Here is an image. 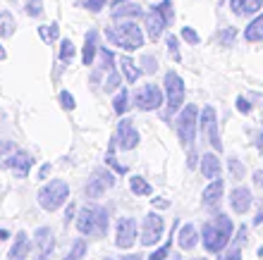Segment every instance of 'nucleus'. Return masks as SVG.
I'll use <instances>...</instances> for the list:
<instances>
[{
    "instance_id": "1",
    "label": "nucleus",
    "mask_w": 263,
    "mask_h": 260,
    "mask_svg": "<svg viewBox=\"0 0 263 260\" xmlns=\"http://www.w3.org/2000/svg\"><path fill=\"white\" fill-rule=\"evenodd\" d=\"M203 248L208 253H222L232 236V219L228 215H215L203 225Z\"/></svg>"
},
{
    "instance_id": "2",
    "label": "nucleus",
    "mask_w": 263,
    "mask_h": 260,
    "mask_svg": "<svg viewBox=\"0 0 263 260\" xmlns=\"http://www.w3.org/2000/svg\"><path fill=\"white\" fill-rule=\"evenodd\" d=\"M105 38H108L112 46L127 50V53H134V50H139L144 46V34H141V29L132 19H122L118 27L105 29Z\"/></svg>"
},
{
    "instance_id": "3",
    "label": "nucleus",
    "mask_w": 263,
    "mask_h": 260,
    "mask_svg": "<svg viewBox=\"0 0 263 260\" xmlns=\"http://www.w3.org/2000/svg\"><path fill=\"white\" fill-rule=\"evenodd\" d=\"M77 229L82 234H98L103 236L108 232V210L101 206H84L77 215Z\"/></svg>"
},
{
    "instance_id": "4",
    "label": "nucleus",
    "mask_w": 263,
    "mask_h": 260,
    "mask_svg": "<svg viewBox=\"0 0 263 260\" xmlns=\"http://www.w3.org/2000/svg\"><path fill=\"white\" fill-rule=\"evenodd\" d=\"M36 198H39V206H41L43 210H48V212L58 210V208L69 198L67 182H63V179H50L48 184L41 186V191H39Z\"/></svg>"
},
{
    "instance_id": "5",
    "label": "nucleus",
    "mask_w": 263,
    "mask_h": 260,
    "mask_svg": "<svg viewBox=\"0 0 263 260\" xmlns=\"http://www.w3.org/2000/svg\"><path fill=\"white\" fill-rule=\"evenodd\" d=\"M196 122H199V108H196V105H187V108L177 115V136H180L182 146L194 144Z\"/></svg>"
},
{
    "instance_id": "6",
    "label": "nucleus",
    "mask_w": 263,
    "mask_h": 260,
    "mask_svg": "<svg viewBox=\"0 0 263 260\" xmlns=\"http://www.w3.org/2000/svg\"><path fill=\"white\" fill-rule=\"evenodd\" d=\"M165 96H167V110L175 112L184 103V82L177 72H165Z\"/></svg>"
},
{
    "instance_id": "7",
    "label": "nucleus",
    "mask_w": 263,
    "mask_h": 260,
    "mask_svg": "<svg viewBox=\"0 0 263 260\" xmlns=\"http://www.w3.org/2000/svg\"><path fill=\"white\" fill-rule=\"evenodd\" d=\"M112 184H115V177H112V172L108 170H96L93 174H91V179L86 182V186H84V193L89 196V198H101L108 189H112Z\"/></svg>"
},
{
    "instance_id": "8",
    "label": "nucleus",
    "mask_w": 263,
    "mask_h": 260,
    "mask_svg": "<svg viewBox=\"0 0 263 260\" xmlns=\"http://www.w3.org/2000/svg\"><path fill=\"white\" fill-rule=\"evenodd\" d=\"M134 105L139 110H144V112H151V110H158L163 105V93H160L158 86H153V84H146L141 89H137L134 93Z\"/></svg>"
},
{
    "instance_id": "9",
    "label": "nucleus",
    "mask_w": 263,
    "mask_h": 260,
    "mask_svg": "<svg viewBox=\"0 0 263 260\" xmlns=\"http://www.w3.org/2000/svg\"><path fill=\"white\" fill-rule=\"evenodd\" d=\"M163 229H165V222L158 212H148L144 217V225H141V244L144 246H153L158 244L160 236H163Z\"/></svg>"
},
{
    "instance_id": "10",
    "label": "nucleus",
    "mask_w": 263,
    "mask_h": 260,
    "mask_svg": "<svg viewBox=\"0 0 263 260\" xmlns=\"http://www.w3.org/2000/svg\"><path fill=\"white\" fill-rule=\"evenodd\" d=\"M55 251V239L50 227H39L34 234V260H48Z\"/></svg>"
},
{
    "instance_id": "11",
    "label": "nucleus",
    "mask_w": 263,
    "mask_h": 260,
    "mask_svg": "<svg viewBox=\"0 0 263 260\" xmlns=\"http://www.w3.org/2000/svg\"><path fill=\"white\" fill-rule=\"evenodd\" d=\"M201 131L208 136L215 151H222V141L218 136V117H215V108H211V105H206L201 112Z\"/></svg>"
},
{
    "instance_id": "12",
    "label": "nucleus",
    "mask_w": 263,
    "mask_h": 260,
    "mask_svg": "<svg viewBox=\"0 0 263 260\" xmlns=\"http://www.w3.org/2000/svg\"><path fill=\"white\" fill-rule=\"evenodd\" d=\"M137 241V222L132 217H122L118 222V236H115V244L118 248H132Z\"/></svg>"
},
{
    "instance_id": "13",
    "label": "nucleus",
    "mask_w": 263,
    "mask_h": 260,
    "mask_svg": "<svg viewBox=\"0 0 263 260\" xmlns=\"http://www.w3.org/2000/svg\"><path fill=\"white\" fill-rule=\"evenodd\" d=\"M118 146L122 151H132V148H137L139 146V131L134 129V124L129 119H122L118 124V136H115Z\"/></svg>"
},
{
    "instance_id": "14",
    "label": "nucleus",
    "mask_w": 263,
    "mask_h": 260,
    "mask_svg": "<svg viewBox=\"0 0 263 260\" xmlns=\"http://www.w3.org/2000/svg\"><path fill=\"white\" fill-rule=\"evenodd\" d=\"M144 19H146V34H148V38H151V41H158L160 36H163V31L167 29L163 14H160L158 10H156V5H153L151 10L144 14Z\"/></svg>"
},
{
    "instance_id": "15",
    "label": "nucleus",
    "mask_w": 263,
    "mask_h": 260,
    "mask_svg": "<svg viewBox=\"0 0 263 260\" xmlns=\"http://www.w3.org/2000/svg\"><path fill=\"white\" fill-rule=\"evenodd\" d=\"M31 155L29 153H24V151H17V153H12L10 157H5V167L7 170H12L14 174H20V177H27L29 174V170H31Z\"/></svg>"
},
{
    "instance_id": "16",
    "label": "nucleus",
    "mask_w": 263,
    "mask_h": 260,
    "mask_svg": "<svg viewBox=\"0 0 263 260\" xmlns=\"http://www.w3.org/2000/svg\"><path fill=\"white\" fill-rule=\"evenodd\" d=\"M230 206L237 215H244V212L251 208V191L247 186H237L235 191L230 193Z\"/></svg>"
},
{
    "instance_id": "17",
    "label": "nucleus",
    "mask_w": 263,
    "mask_h": 260,
    "mask_svg": "<svg viewBox=\"0 0 263 260\" xmlns=\"http://www.w3.org/2000/svg\"><path fill=\"white\" fill-rule=\"evenodd\" d=\"M29 236L27 232H17L14 234V241H12V248L7 253V260H27L29 255Z\"/></svg>"
},
{
    "instance_id": "18",
    "label": "nucleus",
    "mask_w": 263,
    "mask_h": 260,
    "mask_svg": "<svg viewBox=\"0 0 263 260\" xmlns=\"http://www.w3.org/2000/svg\"><path fill=\"white\" fill-rule=\"evenodd\" d=\"M199 244V232H196L194 225H182L180 232H177V246L182 251H192V248Z\"/></svg>"
},
{
    "instance_id": "19",
    "label": "nucleus",
    "mask_w": 263,
    "mask_h": 260,
    "mask_svg": "<svg viewBox=\"0 0 263 260\" xmlns=\"http://www.w3.org/2000/svg\"><path fill=\"white\" fill-rule=\"evenodd\" d=\"M222 191H225V184H222V179H213L211 184L203 189V196H201V203L203 206H215L218 201L222 198Z\"/></svg>"
},
{
    "instance_id": "20",
    "label": "nucleus",
    "mask_w": 263,
    "mask_h": 260,
    "mask_svg": "<svg viewBox=\"0 0 263 260\" xmlns=\"http://www.w3.org/2000/svg\"><path fill=\"white\" fill-rule=\"evenodd\" d=\"M261 5L263 0H232L230 3V7H232V12L237 17H249V14L261 12Z\"/></svg>"
},
{
    "instance_id": "21",
    "label": "nucleus",
    "mask_w": 263,
    "mask_h": 260,
    "mask_svg": "<svg viewBox=\"0 0 263 260\" xmlns=\"http://www.w3.org/2000/svg\"><path fill=\"white\" fill-rule=\"evenodd\" d=\"M96 53H98V34L96 31H86V36H84V50H82V62L86 67L93 65Z\"/></svg>"
},
{
    "instance_id": "22",
    "label": "nucleus",
    "mask_w": 263,
    "mask_h": 260,
    "mask_svg": "<svg viewBox=\"0 0 263 260\" xmlns=\"http://www.w3.org/2000/svg\"><path fill=\"white\" fill-rule=\"evenodd\" d=\"M201 174L206 179H218L220 177V160L213 153H206L201 157Z\"/></svg>"
},
{
    "instance_id": "23",
    "label": "nucleus",
    "mask_w": 263,
    "mask_h": 260,
    "mask_svg": "<svg viewBox=\"0 0 263 260\" xmlns=\"http://www.w3.org/2000/svg\"><path fill=\"white\" fill-rule=\"evenodd\" d=\"M141 7L134 5V3H122V5H118L115 10H112V17L115 19H134V17H141Z\"/></svg>"
},
{
    "instance_id": "24",
    "label": "nucleus",
    "mask_w": 263,
    "mask_h": 260,
    "mask_svg": "<svg viewBox=\"0 0 263 260\" xmlns=\"http://www.w3.org/2000/svg\"><path fill=\"white\" fill-rule=\"evenodd\" d=\"M120 72H122V76L127 79V84H134L139 79V74H141V69L137 67V62L132 60V57H127V55L120 60Z\"/></svg>"
},
{
    "instance_id": "25",
    "label": "nucleus",
    "mask_w": 263,
    "mask_h": 260,
    "mask_svg": "<svg viewBox=\"0 0 263 260\" xmlns=\"http://www.w3.org/2000/svg\"><path fill=\"white\" fill-rule=\"evenodd\" d=\"M244 38H247V41H251V43L263 41V14H261V17H256L249 27L244 29Z\"/></svg>"
},
{
    "instance_id": "26",
    "label": "nucleus",
    "mask_w": 263,
    "mask_h": 260,
    "mask_svg": "<svg viewBox=\"0 0 263 260\" xmlns=\"http://www.w3.org/2000/svg\"><path fill=\"white\" fill-rule=\"evenodd\" d=\"M129 189L134 196H151V191H153L151 184H148L144 177H139V174H134V177L129 179Z\"/></svg>"
},
{
    "instance_id": "27",
    "label": "nucleus",
    "mask_w": 263,
    "mask_h": 260,
    "mask_svg": "<svg viewBox=\"0 0 263 260\" xmlns=\"http://www.w3.org/2000/svg\"><path fill=\"white\" fill-rule=\"evenodd\" d=\"M14 27H17V24H14V17L10 12H5V10H3V12H0V36H3V38L12 36L14 34Z\"/></svg>"
},
{
    "instance_id": "28",
    "label": "nucleus",
    "mask_w": 263,
    "mask_h": 260,
    "mask_svg": "<svg viewBox=\"0 0 263 260\" xmlns=\"http://www.w3.org/2000/svg\"><path fill=\"white\" fill-rule=\"evenodd\" d=\"M58 34H60V27H58V22H53V24H43V27H39V36H41L46 43H53L58 41Z\"/></svg>"
},
{
    "instance_id": "29",
    "label": "nucleus",
    "mask_w": 263,
    "mask_h": 260,
    "mask_svg": "<svg viewBox=\"0 0 263 260\" xmlns=\"http://www.w3.org/2000/svg\"><path fill=\"white\" fill-rule=\"evenodd\" d=\"M127 105H129V91H127V89H120L118 96H115V101H112V110H115L118 115H125Z\"/></svg>"
},
{
    "instance_id": "30",
    "label": "nucleus",
    "mask_w": 263,
    "mask_h": 260,
    "mask_svg": "<svg viewBox=\"0 0 263 260\" xmlns=\"http://www.w3.org/2000/svg\"><path fill=\"white\" fill-rule=\"evenodd\" d=\"M74 55H77L74 43L69 41V38H65V41H60V60H63L65 65H69V62L74 60Z\"/></svg>"
},
{
    "instance_id": "31",
    "label": "nucleus",
    "mask_w": 263,
    "mask_h": 260,
    "mask_svg": "<svg viewBox=\"0 0 263 260\" xmlns=\"http://www.w3.org/2000/svg\"><path fill=\"white\" fill-rule=\"evenodd\" d=\"M156 10H158L160 14H163V19H165V24L170 27L175 19V10H173V0H160L158 5H156Z\"/></svg>"
},
{
    "instance_id": "32",
    "label": "nucleus",
    "mask_w": 263,
    "mask_h": 260,
    "mask_svg": "<svg viewBox=\"0 0 263 260\" xmlns=\"http://www.w3.org/2000/svg\"><path fill=\"white\" fill-rule=\"evenodd\" d=\"M84 255H86V244H84V239H77L72 251L67 253V258H63V260H82Z\"/></svg>"
},
{
    "instance_id": "33",
    "label": "nucleus",
    "mask_w": 263,
    "mask_h": 260,
    "mask_svg": "<svg viewBox=\"0 0 263 260\" xmlns=\"http://www.w3.org/2000/svg\"><path fill=\"white\" fill-rule=\"evenodd\" d=\"M98 55H101V69H108L112 72V62H115V55L108 48H98Z\"/></svg>"
},
{
    "instance_id": "34",
    "label": "nucleus",
    "mask_w": 263,
    "mask_h": 260,
    "mask_svg": "<svg viewBox=\"0 0 263 260\" xmlns=\"http://www.w3.org/2000/svg\"><path fill=\"white\" fill-rule=\"evenodd\" d=\"M24 12H27L29 17H41L43 14V0H27Z\"/></svg>"
},
{
    "instance_id": "35",
    "label": "nucleus",
    "mask_w": 263,
    "mask_h": 260,
    "mask_svg": "<svg viewBox=\"0 0 263 260\" xmlns=\"http://www.w3.org/2000/svg\"><path fill=\"white\" fill-rule=\"evenodd\" d=\"M180 34H182V38H184L189 46H199V34H196L192 27H182Z\"/></svg>"
},
{
    "instance_id": "36",
    "label": "nucleus",
    "mask_w": 263,
    "mask_h": 260,
    "mask_svg": "<svg viewBox=\"0 0 263 260\" xmlns=\"http://www.w3.org/2000/svg\"><path fill=\"white\" fill-rule=\"evenodd\" d=\"M156 57H153V55H144V57H141V72H146V74H153V72H156Z\"/></svg>"
},
{
    "instance_id": "37",
    "label": "nucleus",
    "mask_w": 263,
    "mask_h": 260,
    "mask_svg": "<svg viewBox=\"0 0 263 260\" xmlns=\"http://www.w3.org/2000/svg\"><path fill=\"white\" fill-rule=\"evenodd\" d=\"M103 89L105 91H118L120 89V74H115V72H110V76H108V79H105V84H103Z\"/></svg>"
},
{
    "instance_id": "38",
    "label": "nucleus",
    "mask_w": 263,
    "mask_h": 260,
    "mask_svg": "<svg viewBox=\"0 0 263 260\" xmlns=\"http://www.w3.org/2000/svg\"><path fill=\"white\" fill-rule=\"evenodd\" d=\"M235 36H237V31H235L232 27L222 29V31H220V43H222V46H232V41H235Z\"/></svg>"
},
{
    "instance_id": "39",
    "label": "nucleus",
    "mask_w": 263,
    "mask_h": 260,
    "mask_svg": "<svg viewBox=\"0 0 263 260\" xmlns=\"http://www.w3.org/2000/svg\"><path fill=\"white\" fill-rule=\"evenodd\" d=\"M105 5V0H84V10H89V12H101Z\"/></svg>"
},
{
    "instance_id": "40",
    "label": "nucleus",
    "mask_w": 263,
    "mask_h": 260,
    "mask_svg": "<svg viewBox=\"0 0 263 260\" xmlns=\"http://www.w3.org/2000/svg\"><path fill=\"white\" fill-rule=\"evenodd\" d=\"M60 105H63L65 110H74V96H72V93H69V91H63V93H60Z\"/></svg>"
},
{
    "instance_id": "41",
    "label": "nucleus",
    "mask_w": 263,
    "mask_h": 260,
    "mask_svg": "<svg viewBox=\"0 0 263 260\" xmlns=\"http://www.w3.org/2000/svg\"><path fill=\"white\" fill-rule=\"evenodd\" d=\"M167 255H170V244L160 246L158 251H153V255H148V260H165Z\"/></svg>"
},
{
    "instance_id": "42",
    "label": "nucleus",
    "mask_w": 263,
    "mask_h": 260,
    "mask_svg": "<svg viewBox=\"0 0 263 260\" xmlns=\"http://www.w3.org/2000/svg\"><path fill=\"white\" fill-rule=\"evenodd\" d=\"M167 50H170V55H173L175 60H180V46H177L175 36H167Z\"/></svg>"
},
{
    "instance_id": "43",
    "label": "nucleus",
    "mask_w": 263,
    "mask_h": 260,
    "mask_svg": "<svg viewBox=\"0 0 263 260\" xmlns=\"http://www.w3.org/2000/svg\"><path fill=\"white\" fill-rule=\"evenodd\" d=\"M230 170H232L235 179H242V177H244V165L239 167V163H237V157H230Z\"/></svg>"
},
{
    "instance_id": "44",
    "label": "nucleus",
    "mask_w": 263,
    "mask_h": 260,
    "mask_svg": "<svg viewBox=\"0 0 263 260\" xmlns=\"http://www.w3.org/2000/svg\"><path fill=\"white\" fill-rule=\"evenodd\" d=\"M237 110H239V112H244V115H249L251 112V105H249V101H247V98H237Z\"/></svg>"
},
{
    "instance_id": "45",
    "label": "nucleus",
    "mask_w": 263,
    "mask_h": 260,
    "mask_svg": "<svg viewBox=\"0 0 263 260\" xmlns=\"http://www.w3.org/2000/svg\"><path fill=\"white\" fill-rule=\"evenodd\" d=\"M12 151H14L12 141H0V160L5 157V153H12Z\"/></svg>"
},
{
    "instance_id": "46",
    "label": "nucleus",
    "mask_w": 263,
    "mask_h": 260,
    "mask_svg": "<svg viewBox=\"0 0 263 260\" xmlns=\"http://www.w3.org/2000/svg\"><path fill=\"white\" fill-rule=\"evenodd\" d=\"M254 184H256L258 189H263V172H261V170L254 172Z\"/></svg>"
},
{
    "instance_id": "47",
    "label": "nucleus",
    "mask_w": 263,
    "mask_h": 260,
    "mask_svg": "<svg viewBox=\"0 0 263 260\" xmlns=\"http://www.w3.org/2000/svg\"><path fill=\"white\" fill-rule=\"evenodd\" d=\"M48 172H50V165H43V167H41V172H39V177H41V179H46V177H48Z\"/></svg>"
},
{
    "instance_id": "48",
    "label": "nucleus",
    "mask_w": 263,
    "mask_h": 260,
    "mask_svg": "<svg viewBox=\"0 0 263 260\" xmlns=\"http://www.w3.org/2000/svg\"><path fill=\"white\" fill-rule=\"evenodd\" d=\"M122 260H144L141 255H137V253H132V255H122Z\"/></svg>"
},
{
    "instance_id": "49",
    "label": "nucleus",
    "mask_w": 263,
    "mask_h": 260,
    "mask_svg": "<svg viewBox=\"0 0 263 260\" xmlns=\"http://www.w3.org/2000/svg\"><path fill=\"white\" fill-rule=\"evenodd\" d=\"M122 3H129V0H110V5H112V7H118V5H122Z\"/></svg>"
},
{
    "instance_id": "50",
    "label": "nucleus",
    "mask_w": 263,
    "mask_h": 260,
    "mask_svg": "<svg viewBox=\"0 0 263 260\" xmlns=\"http://www.w3.org/2000/svg\"><path fill=\"white\" fill-rule=\"evenodd\" d=\"M261 222H263V212H258V217L254 219V225H261Z\"/></svg>"
},
{
    "instance_id": "51",
    "label": "nucleus",
    "mask_w": 263,
    "mask_h": 260,
    "mask_svg": "<svg viewBox=\"0 0 263 260\" xmlns=\"http://www.w3.org/2000/svg\"><path fill=\"white\" fill-rule=\"evenodd\" d=\"M7 236H10V234H7L5 229H0V241H3V239H7Z\"/></svg>"
},
{
    "instance_id": "52",
    "label": "nucleus",
    "mask_w": 263,
    "mask_h": 260,
    "mask_svg": "<svg viewBox=\"0 0 263 260\" xmlns=\"http://www.w3.org/2000/svg\"><path fill=\"white\" fill-rule=\"evenodd\" d=\"M5 57H7V53H5V48L0 46V60H5Z\"/></svg>"
},
{
    "instance_id": "53",
    "label": "nucleus",
    "mask_w": 263,
    "mask_h": 260,
    "mask_svg": "<svg viewBox=\"0 0 263 260\" xmlns=\"http://www.w3.org/2000/svg\"><path fill=\"white\" fill-rule=\"evenodd\" d=\"M263 146V134H258V148Z\"/></svg>"
},
{
    "instance_id": "54",
    "label": "nucleus",
    "mask_w": 263,
    "mask_h": 260,
    "mask_svg": "<svg viewBox=\"0 0 263 260\" xmlns=\"http://www.w3.org/2000/svg\"><path fill=\"white\" fill-rule=\"evenodd\" d=\"M194 260H206V258H194Z\"/></svg>"
},
{
    "instance_id": "55",
    "label": "nucleus",
    "mask_w": 263,
    "mask_h": 260,
    "mask_svg": "<svg viewBox=\"0 0 263 260\" xmlns=\"http://www.w3.org/2000/svg\"><path fill=\"white\" fill-rule=\"evenodd\" d=\"M105 260H112V258H105Z\"/></svg>"
}]
</instances>
